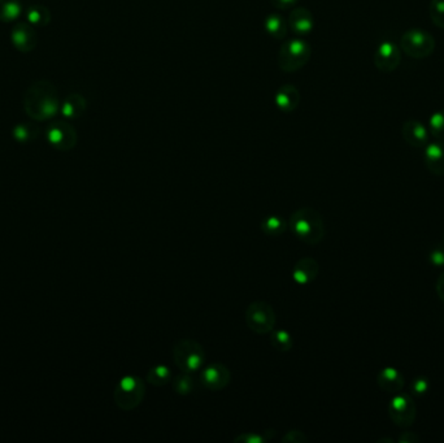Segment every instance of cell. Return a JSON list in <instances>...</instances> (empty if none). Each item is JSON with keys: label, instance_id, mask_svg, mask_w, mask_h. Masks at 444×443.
Here are the masks:
<instances>
[{"label": "cell", "instance_id": "obj_3", "mask_svg": "<svg viewBox=\"0 0 444 443\" xmlns=\"http://www.w3.org/2000/svg\"><path fill=\"white\" fill-rule=\"evenodd\" d=\"M173 360L183 373H195L206 363L204 347L195 339H180L173 346Z\"/></svg>", "mask_w": 444, "mask_h": 443}, {"label": "cell", "instance_id": "obj_36", "mask_svg": "<svg viewBox=\"0 0 444 443\" xmlns=\"http://www.w3.org/2000/svg\"><path fill=\"white\" fill-rule=\"evenodd\" d=\"M436 294L440 298V301L444 302V272L436 279Z\"/></svg>", "mask_w": 444, "mask_h": 443}, {"label": "cell", "instance_id": "obj_20", "mask_svg": "<svg viewBox=\"0 0 444 443\" xmlns=\"http://www.w3.org/2000/svg\"><path fill=\"white\" fill-rule=\"evenodd\" d=\"M264 29L276 40H282L288 34V24L280 13H271L264 20Z\"/></svg>", "mask_w": 444, "mask_h": 443}, {"label": "cell", "instance_id": "obj_1", "mask_svg": "<svg viewBox=\"0 0 444 443\" xmlns=\"http://www.w3.org/2000/svg\"><path fill=\"white\" fill-rule=\"evenodd\" d=\"M23 103L25 114L35 121H47L58 115L61 107L58 89L54 83L44 80L27 87Z\"/></svg>", "mask_w": 444, "mask_h": 443}, {"label": "cell", "instance_id": "obj_15", "mask_svg": "<svg viewBox=\"0 0 444 443\" xmlns=\"http://www.w3.org/2000/svg\"><path fill=\"white\" fill-rule=\"evenodd\" d=\"M320 274V264L313 257L299 259L292 268V279L299 285H309Z\"/></svg>", "mask_w": 444, "mask_h": 443}, {"label": "cell", "instance_id": "obj_11", "mask_svg": "<svg viewBox=\"0 0 444 443\" xmlns=\"http://www.w3.org/2000/svg\"><path fill=\"white\" fill-rule=\"evenodd\" d=\"M231 372L222 363H212L200 373V382L211 392H220L230 384Z\"/></svg>", "mask_w": 444, "mask_h": 443}, {"label": "cell", "instance_id": "obj_33", "mask_svg": "<svg viewBox=\"0 0 444 443\" xmlns=\"http://www.w3.org/2000/svg\"><path fill=\"white\" fill-rule=\"evenodd\" d=\"M412 390L417 395H424L428 393V378L419 377L413 380L412 382Z\"/></svg>", "mask_w": 444, "mask_h": 443}, {"label": "cell", "instance_id": "obj_10", "mask_svg": "<svg viewBox=\"0 0 444 443\" xmlns=\"http://www.w3.org/2000/svg\"><path fill=\"white\" fill-rule=\"evenodd\" d=\"M374 66L382 73H391L402 61V49L393 42H382L374 52Z\"/></svg>", "mask_w": 444, "mask_h": 443}, {"label": "cell", "instance_id": "obj_25", "mask_svg": "<svg viewBox=\"0 0 444 443\" xmlns=\"http://www.w3.org/2000/svg\"><path fill=\"white\" fill-rule=\"evenodd\" d=\"M271 344L280 353H288L294 346V339L288 330L277 329L271 332Z\"/></svg>", "mask_w": 444, "mask_h": 443}, {"label": "cell", "instance_id": "obj_27", "mask_svg": "<svg viewBox=\"0 0 444 443\" xmlns=\"http://www.w3.org/2000/svg\"><path fill=\"white\" fill-rule=\"evenodd\" d=\"M276 435V430H264L261 433L259 432H247L234 437L235 443H265L271 441V438Z\"/></svg>", "mask_w": 444, "mask_h": 443}, {"label": "cell", "instance_id": "obj_6", "mask_svg": "<svg viewBox=\"0 0 444 443\" xmlns=\"http://www.w3.org/2000/svg\"><path fill=\"white\" fill-rule=\"evenodd\" d=\"M245 320L247 327L251 329L256 334H271V332L276 328L277 316L271 304L265 301H254L248 304Z\"/></svg>", "mask_w": 444, "mask_h": 443}, {"label": "cell", "instance_id": "obj_29", "mask_svg": "<svg viewBox=\"0 0 444 443\" xmlns=\"http://www.w3.org/2000/svg\"><path fill=\"white\" fill-rule=\"evenodd\" d=\"M431 23L439 29H444V0H431L428 7Z\"/></svg>", "mask_w": 444, "mask_h": 443}, {"label": "cell", "instance_id": "obj_21", "mask_svg": "<svg viewBox=\"0 0 444 443\" xmlns=\"http://www.w3.org/2000/svg\"><path fill=\"white\" fill-rule=\"evenodd\" d=\"M288 226L286 220L278 214L268 216L261 222V230L269 237H280L286 231Z\"/></svg>", "mask_w": 444, "mask_h": 443}, {"label": "cell", "instance_id": "obj_8", "mask_svg": "<svg viewBox=\"0 0 444 443\" xmlns=\"http://www.w3.org/2000/svg\"><path fill=\"white\" fill-rule=\"evenodd\" d=\"M416 413L417 407L411 395L403 393L394 394V398L388 404V416L396 427L403 429L412 427L416 421Z\"/></svg>", "mask_w": 444, "mask_h": 443}, {"label": "cell", "instance_id": "obj_12", "mask_svg": "<svg viewBox=\"0 0 444 443\" xmlns=\"http://www.w3.org/2000/svg\"><path fill=\"white\" fill-rule=\"evenodd\" d=\"M11 41L17 51L29 54L38 46L39 37L30 23H17L11 32Z\"/></svg>", "mask_w": 444, "mask_h": 443}, {"label": "cell", "instance_id": "obj_28", "mask_svg": "<svg viewBox=\"0 0 444 443\" xmlns=\"http://www.w3.org/2000/svg\"><path fill=\"white\" fill-rule=\"evenodd\" d=\"M428 133L436 140H444V109L433 114L428 120Z\"/></svg>", "mask_w": 444, "mask_h": 443}, {"label": "cell", "instance_id": "obj_13", "mask_svg": "<svg viewBox=\"0 0 444 443\" xmlns=\"http://www.w3.org/2000/svg\"><path fill=\"white\" fill-rule=\"evenodd\" d=\"M402 135L404 140L411 146V147L422 148L426 147L430 138L428 129L417 120H407L402 126Z\"/></svg>", "mask_w": 444, "mask_h": 443}, {"label": "cell", "instance_id": "obj_31", "mask_svg": "<svg viewBox=\"0 0 444 443\" xmlns=\"http://www.w3.org/2000/svg\"><path fill=\"white\" fill-rule=\"evenodd\" d=\"M283 443H305L308 442V437L305 435L304 432L302 430H297V429H291L288 430L286 435L282 437L280 439Z\"/></svg>", "mask_w": 444, "mask_h": 443}, {"label": "cell", "instance_id": "obj_35", "mask_svg": "<svg viewBox=\"0 0 444 443\" xmlns=\"http://www.w3.org/2000/svg\"><path fill=\"white\" fill-rule=\"evenodd\" d=\"M299 0H271L273 6L277 9H288L294 7Z\"/></svg>", "mask_w": 444, "mask_h": 443}, {"label": "cell", "instance_id": "obj_22", "mask_svg": "<svg viewBox=\"0 0 444 443\" xmlns=\"http://www.w3.org/2000/svg\"><path fill=\"white\" fill-rule=\"evenodd\" d=\"M26 17H27V23L33 25L34 28L35 26L44 28L51 23V12L43 4L30 6L26 12Z\"/></svg>", "mask_w": 444, "mask_h": 443}, {"label": "cell", "instance_id": "obj_5", "mask_svg": "<svg viewBox=\"0 0 444 443\" xmlns=\"http://www.w3.org/2000/svg\"><path fill=\"white\" fill-rule=\"evenodd\" d=\"M312 55V49L308 42L302 40H291L280 46L277 63L280 71L292 73L308 64Z\"/></svg>", "mask_w": 444, "mask_h": 443}, {"label": "cell", "instance_id": "obj_18", "mask_svg": "<svg viewBox=\"0 0 444 443\" xmlns=\"http://www.w3.org/2000/svg\"><path fill=\"white\" fill-rule=\"evenodd\" d=\"M274 103L285 114L295 111L300 103V92L294 85H282L274 95Z\"/></svg>", "mask_w": 444, "mask_h": 443}, {"label": "cell", "instance_id": "obj_19", "mask_svg": "<svg viewBox=\"0 0 444 443\" xmlns=\"http://www.w3.org/2000/svg\"><path fill=\"white\" fill-rule=\"evenodd\" d=\"M87 108V102L80 94H70L68 95L64 102L61 103L60 112L66 119H78L85 114Z\"/></svg>", "mask_w": 444, "mask_h": 443}, {"label": "cell", "instance_id": "obj_2", "mask_svg": "<svg viewBox=\"0 0 444 443\" xmlns=\"http://www.w3.org/2000/svg\"><path fill=\"white\" fill-rule=\"evenodd\" d=\"M288 228L296 238L309 246L319 245L326 236L322 216L311 207H303L292 212L290 216Z\"/></svg>", "mask_w": 444, "mask_h": 443}, {"label": "cell", "instance_id": "obj_30", "mask_svg": "<svg viewBox=\"0 0 444 443\" xmlns=\"http://www.w3.org/2000/svg\"><path fill=\"white\" fill-rule=\"evenodd\" d=\"M37 133H38V129L34 125L21 123L15 128L13 137L20 142H27V140H34L37 137Z\"/></svg>", "mask_w": 444, "mask_h": 443}, {"label": "cell", "instance_id": "obj_14", "mask_svg": "<svg viewBox=\"0 0 444 443\" xmlns=\"http://www.w3.org/2000/svg\"><path fill=\"white\" fill-rule=\"evenodd\" d=\"M424 163L431 174L444 177V140H436L426 145Z\"/></svg>", "mask_w": 444, "mask_h": 443}, {"label": "cell", "instance_id": "obj_24", "mask_svg": "<svg viewBox=\"0 0 444 443\" xmlns=\"http://www.w3.org/2000/svg\"><path fill=\"white\" fill-rule=\"evenodd\" d=\"M20 0H0V23H13L21 15Z\"/></svg>", "mask_w": 444, "mask_h": 443}, {"label": "cell", "instance_id": "obj_16", "mask_svg": "<svg viewBox=\"0 0 444 443\" xmlns=\"http://www.w3.org/2000/svg\"><path fill=\"white\" fill-rule=\"evenodd\" d=\"M288 24L290 29L297 35H308L314 29V17L309 9L297 7L291 11Z\"/></svg>", "mask_w": 444, "mask_h": 443}, {"label": "cell", "instance_id": "obj_34", "mask_svg": "<svg viewBox=\"0 0 444 443\" xmlns=\"http://www.w3.org/2000/svg\"><path fill=\"white\" fill-rule=\"evenodd\" d=\"M399 442L400 443H419V437L413 433V432H404L402 435L399 437Z\"/></svg>", "mask_w": 444, "mask_h": 443}, {"label": "cell", "instance_id": "obj_9", "mask_svg": "<svg viewBox=\"0 0 444 443\" xmlns=\"http://www.w3.org/2000/svg\"><path fill=\"white\" fill-rule=\"evenodd\" d=\"M47 140L58 151H70L78 142V134L66 121H55L47 128Z\"/></svg>", "mask_w": 444, "mask_h": 443}, {"label": "cell", "instance_id": "obj_23", "mask_svg": "<svg viewBox=\"0 0 444 443\" xmlns=\"http://www.w3.org/2000/svg\"><path fill=\"white\" fill-rule=\"evenodd\" d=\"M146 381L152 386L163 387L172 382V372L165 364H159L148 370Z\"/></svg>", "mask_w": 444, "mask_h": 443}, {"label": "cell", "instance_id": "obj_37", "mask_svg": "<svg viewBox=\"0 0 444 443\" xmlns=\"http://www.w3.org/2000/svg\"><path fill=\"white\" fill-rule=\"evenodd\" d=\"M443 245H444V238H443Z\"/></svg>", "mask_w": 444, "mask_h": 443}, {"label": "cell", "instance_id": "obj_7", "mask_svg": "<svg viewBox=\"0 0 444 443\" xmlns=\"http://www.w3.org/2000/svg\"><path fill=\"white\" fill-rule=\"evenodd\" d=\"M400 49L409 58H428L436 49V38L426 30L411 29L402 35Z\"/></svg>", "mask_w": 444, "mask_h": 443}, {"label": "cell", "instance_id": "obj_26", "mask_svg": "<svg viewBox=\"0 0 444 443\" xmlns=\"http://www.w3.org/2000/svg\"><path fill=\"white\" fill-rule=\"evenodd\" d=\"M173 392L175 394L190 395L195 390V380L191 377V373H183L178 375L177 377L172 380Z\"/></svg>", "mask_w": 444, "mask_h": 443}, {"label": "cell", "instance_id": "obj_17", "mask_svg": "<svg viewBox=\"0 0 444 443\" xmlns=\"http://www.w3.org/2000/svg\"><path fill=\"white\" fill-rule=\"evenodd\" d=\"M377 384L385 393L397 394L404 387V376L394 367H386L379 370Z\"/></svg>", "mask_w": 444, "mask_h": 443}, {"label": "cell", "instance_id": "obj_32", "mask_svg": "<svg viewBox=\"0 0 444 443\" xmlns=\"http://www.w3.org/2000/svg\"><path fill=\"white\" fill-rule=\"evenodd\" d=\"M428 260L434 267H444V245L443 246H438L428 255Z\"/></svg>", "mask_w": 444, "mask_h": 443}, {"label": "cell", "instance_id": "obj_4", "mask_svg": "<svg viewBox=\"0 0 444 443\" xmlns=\"http://www.w3.org/2000/svg\"><path fill=\"white\" fill-rule=\"evenodd\" d=\"M146 396V382L135 375L125 376L116 385L113 399L116 406L123 411L135 410Z\"/></svg>", "mask_w": 444, "mask_h": 443}]
</instances>
